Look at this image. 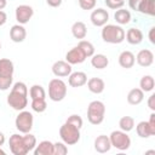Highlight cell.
I'll return each mask as SVG.
<instances>
[{
  "label": "cell",
  "instance_id": "1",
  "mask_svg": "<svg viewBox=\"0 0 155 155\" xmlns=\"http://www.w3.org/2000/svg\"><path fill=\"white\" fill-rule=\"evenodd\" d=\"M102 39L108 44H120L125 40V30L120 25L105 24L102 29Z\"/></svg>",
  "mask_w": 155,
  "mask_h": 155
},
{
  "label": "cell",
  "instance_id": "2",
  "mask_svg": "<svg viewBox=\"0 0 155 155\" xmlns=\"http://www.w3.org/2000/svg\"><path fill=\"white\" fill-rule=\"evenodd\" d=\"M105 105L101 101H92L87 107V120L92 125H99L104 120Z\"/></svg>",
  "mask_w": 155,
  "mask_h": 155
},
{
  "label": "cell",
  "instance_id": "3",
  "mask_svg": "<svg viewBox=\"0 0 155 155\" xmlns=\"http://www.w3.org/2000/svg\"><path fill=\"white\" fill-rule=\"evenodd\" d=\"M59 136L67 145H74L80 140V128L65 121L59 128Z\"/></svg>",
  "mask_w": 155,
  "mask_h": 155
},
{
  "label": "cell",
  "instance_id": "4",
  "mask_svg": "<svg viewBox=\"0 0 155 155\" xmlns=\"http://www.w3.org/2000/svg\"><path fill=\"white\" fill-rule=\"evenodd\" d=\"M67 96V85L61 79H52L48 82V97L53 102H61Z\"/></svg>",
  "mask_w": 155,
  "mask_h": 155
},
{
  "label": "cell",
  "instance_id": "5",
  "mask_svg": "<svg viewBox=\"0 0 155 155\" xmlns=\"http://www.w3.org/2000/svg\"><path fill=\"white\" fill-rule=\"evenodd\" d=\"M111 147L119 149V150H127L131 145V138L128 137L127 132L125 131H113L109 136Z\"/></svg>",
  "mask_w": 155,
  "mask_h": 155
},
{
  "label": "cell",
  "instance_id": "6",
  "mask_svg": "<svg viewBox=\"0 0 155 155\" xmlns=\"http://www.w3.org/2000/svg\"><path fill=\"white\" fill-rule=\"evenodd\" d=\"M33 122H34V119H33L31 113L25 111V110H21V113L17 115L15 120L16 128L22 133L30 132V130L33 128Z\"/></svg>",
  "mask_w": 155,
  "mask_h": 155
},
{
  "label": "cell",
  "instance_id": "7",
  "mask_svg": "<svg viewBox=\"0 0 155 155\" xmlns=\"http://www.w3.org/2000/svg\"><path fill=\"white\" fill-rule=\"evenodd\" d=\"M28 96L27 94H23V93H19V92H16L13 90H11L10 94L7 96V104L15 109V110H24V108L28 105Z\"/></svg>",
  "mask_w": 155,
  "mask_h": 155
},
{
  "label": "cell",
  "instance_id": "8",
  "mask_svg": "<svg viewBox=\"0 0 155 155\" xmlns=\"http://www.w3.org/2000/svg\"><path fill=\"white\" fill-rule=\"evenodd\" d=\"M8 145H10V150L12 154L15 155H25L27 153H29L23 143V138L22 136L15 133L10 137L8 139Z\"/></svg>",
  "mask_w": 155,
  "mask_h": 155
},
{
  "label": "cell",
  "instance_id": "9",
  "mask_svg": "<svg viewBox=\"0 0 155 155\" xmlns=\"http://www.w3.org/2000/svg\"><path fill=\"white\" fill-rule=\"evenodd\" d=\"M34 10L29 5H19L16 8V19L19 24H25L29 22V19L33 17Z\"/></svg>",
  "mask_w": 155,
  "mask_h": 155
},
{
  "label": "cell",
  "instance_id": "10",
  "mask_svg": "<svg viewBox=\"0 0 155 155\" xmlns=\"http://www.w3.org/2000/svg\"><path fill=\"white\" fill-rule=\"evenodd\" d=\"M91 22L94 27H103L109 21V13L104 8H97L93 10L91 13Z\"/></svg>",
  "mask_w": 155,
  "mask_h": 155
},
{
  "label": "cell",
  "instance_id": "11",
  "mask_svg": "<svg viewBox=\"0 0 155 155\" xmlns=\"http://www.w3.org/2000/svg\"><path fill=\"white\" fill-rule=\"evenodd\" d=\"M52 73L58 78L69 76L71 73V64H69L67 61H57L52 65Z\"/></svg>",
  "mask_w": 155,
  "mask_h": 155
},
{
  "label": "cell",
  "instance_id": "12",
  "mask_svg": "<svg viewBox=\"0 0 155 155\" xmlns=\"http://www.w3.org/2000/svg\"><path fill=\"white\" fill-rule=\"evenodd\" d=\"M86 59V56L84 54V52L76 46L73 47L71 50H69L65 54V61L69 64H80Z\"/></svg>",
  "mask_w": 155,
  "mask_h": 155
},
{
  "label": "cell",
  "instance_id": "13",
  "mask_svg": "<svg viewBox=\"0 0 155 155\" xmlns=\"http://www.w3.org/2000/svg\"><path fill=\"white\" fill-rule=\"evenodd\" d=\"M110 148H111V144H110V139L108 136L101 134L94 139V150L97 153H101V154L108 153Z\"/></svg>",
  "mask_w": 155,
  "mask_h": 155
},
{
  "label": "cell",
  "instance_id": "14",
  "mask_svg": "<svg viewBox=\"0 0 155 155\" xmlns=\"http://www.w3.org/2000/svg\"><path fill=\"white\" fill-rule=\"evenodd\" d=\"M27 36V30L22 24H15L10 29V38L13 42H22Z\"/></svg>",
  "mask_w": 155,
  "mask_h": 155
},
{
  "label": "cell",
  "instance_id": "15",
  "mask_svg": "<svg viewBox=\"0 0 155 155\" xmlns=\"http://www.w3.org/2000/svg\"><path fill=\"white\" fill-rule=\"evenodd\" d=\"M136 61L137 63L140 65V67H149L153 64L154 62V54L150 50H140L138 53H137V57H136Z\"/></svg>",
  "mask_w": 155,
  "mask_h": 155
},
{
  "label": "cell",
  "instance_id": "16",
  "mask_svg": "<svg viewBox=\"0 0 155 155\" xmlns=\"http://www.w3.org/2000/svg\"><path fill=\"white\" fill-rule=\"evenodd\" d=\"M87 82V75L84 71H75V73H70L69 79H68V84L71 87H81Z\"/></svg>",
  "mask_w": 155,
  "mask_h": 155
},
{
  "label": "cell",
  "instance_id": "17",
  "mask_svg": "<svg viewBox=\"0 0 155 155\" xmlns=\"http://www.w3.org/2000/svg\"><path fill=\"white\" fill-rule=\"evenodd\" d=\"M136 62V57L131 51H122L119 56V64L125 68V69H130L134 65Z\"/></svg>",
  "mask_w": 155,
  "mask_h": 155
},
{
  "label": "cell",
  "instance_id": "18",
  "mask_svg": "<svg viewBox=\"0 0 155 155\" xmlns=\"http://www.w3.org/2000/svg\"><path fill=\"white\" fill-rule=\"evenodd\" d=\"M13 63L12 61L7 58H1L0 59V76L1 78H13Z\"/></svg>",
  "mask_w": 155,
  "mask_h": 155
},
{
  "label": "cell",
  "instance_id": "19",
  "mask_svg": "<svg viewBox=\"0 0 155 155\" xmlns=\"http://www.w3.org/2000/svg\"><path fill=\"white\" fill-rule=\"evenodd\" d=\"M86 84H87L88 90L92 93H96V94L102 93L104 91V87H105V84L101 78H91V79L87 80Z\"/></svg>",
  "mask_w": 155,
  "mask_h": 155
},
{
  "label": "cell",
  "instance_id": "20",
  "mask_svg": "<svg viewBox=\"0 0 155 155\" xmlns=\"http://www.w3.org/2000/svg\"><path fill=\"white\" fill-rule=\"evenodd\" d=\"M34 155H53V143L42 140L34 148Z\"/></svg>",
  "mask_w": 155,
  "mask_h": 155
},
{
  "label": "cell",
  "instance_id": "21",
  "mask_svg": "<svg viewBox=\"0 0 155 155\" xmlns=\"http://www.w3.org/2000/svg\"><path fill=\"white\" fill-rule=\"evenodd\" d=\"M125 36L131 45H138L143 41V33L138 28H130L125 34Z\"/></svg>",
  "mask_w": 155,
  "mask_h": 155
},
{
  "label": "cell",
  "instance_id": "22",
  "mask_svg": "<svg viewBox=\"0 0 155 155\" xmlns=\"http://www.w3.org/2000/svg\"><path fill=\"white\" fill-rule=\"evenodd\" d=\"M144 99V92L140 88H132L127 94V102L131 105H138Z\"/></svg>",
  "mask_w": 155,
  "mask_h": 155
},
{
  "label": "cell",
  "instance_id": "23",
  "mask_svg": "<svg viewBox=\"0 0 155 155\" xmlns=\"http://www.w3.org/2000/svg\"><path fill=\"white\" fill-rule=\"evenodd\" d=\"M71 34L75 39H85L86 34H87V28L85 25L84 22H75L73 25H71Z\"/></svg>",
  "mask_w": 155,
  "mask_h": 155
},
{
  "label": "cell",
  "instance_id": "24",
  "mask_svg": "<svg viewBox=\"0 0 155 155\" xmlns=\"http://www.w3.org/2000/svg\"><path fill=\"white\" fill-rule=\"evenodd\" d=\"M91 64L96 69H104V68L108 67L109 59H108V57L105 54H102V53L93 54L92 58H91Z\"/></svg>",
  "mask_w": 155,
  "mask_h": 155
},
{
  "label": "cell",
  "instance_id": "25",
  "mask_svg": "<svg viewBox=\"0 0 155 155\" xmlns=\"http://www.w3.org/2000/svg\"><path fill=\"white\" fill-rule=\"evenodd\" d=\"M114 18L115 21L119 23V24H127L130 23L131 21V13L128 10H125V8H117L115 15H114Z\"/></svg>",
  "mask_w": 155,
  "mask_h": 155
},
{
  "label": "cell",
  "instance_id": "26",
  "mask_svg": "<svg viewBox=\"0 0 155 155\" xmlns=\"http://www.w3.org/2000/svg\"><path fill=\"white\" fill-rule=\"evenodd\" d=\"M154 86H155V81H154V78L151 75H144L140 81H139V87L143 92H150L154 90Z\"/></svg>",
  "mask_w": 155,
  "mask_h": 155
},
{
  "label": "cell",
  "instance_id": "27",
  "mask_svg": "<svg viewBox=\"0 0 155 155\" xmlns=\"http://www.w3.org/2000/svg\"><path fill=\"white\" fill-rule=\"evenodd\" d=\"M136 132L140 138H149L150 136H153L150 127L148 125V121H140L138 122V125L136 126Z\"/></svg>",
  "mask_w": 155,
  "mask_h": 155
},
{
  "label": "cell",
  "instance_id": "28",
  "mask_svg": "<svg viewBox=\"0 0 155 155\" xmlns=\"http://www.w3.org/2000/svg\"><path fill=\"white\" fill-rule=\"evenodd\" d=\"M78 47L84 52L86 58L87 57H92L94 54V46L87 40H80V42L78 44Z\"/></svg>",
  "mask_w": 155,
  "mask_h": 155
},
{
  "label": "cell",
  "instance_id": "29",
  "mask_svg": "<svg viewBox=\"0 0 155 155\" xmlns=\"http://www.w3.org/2000/svg\"><path fill=\"white\" fill-rule=\"evenodd\" d=\"M119 126H120V130H121V131L130 132V131H132L133 127H134V120H133V117H131V116H122V117L119 120Z\"/></svg>",
  "mask_w": 155,
  "mask_h": 155
},
{
  "label": "cell",
  "instance_id": "30",
  "mask_svg": "<svg viewBox=\"0 0 155 155\" xmlns=\"http://www.w3.org/2000/svg\"><path fill=\"white\" fill-rule=\"evenodd\" d=\"M139 12L154 16L155 15V0H144L139 7Z\"/></svg>",
  "mask_w": 155,
  "mask_h": 155
},
{
  "label": "cell",
  "instance_id": "31",
  "mask_svg": "<svg viewBox=\"0 0 155 155\" xmlns=\"http://www.w3.org/2000/svg\"><path fill=\"white\" fill-rule=\"evenodd\" d=\"M29 96L31 99H38V98H45L46 92L41 85H33L29 90Z\"/></svg>",
  "mask_w": 155,
  "mask_h": 155
},
{
  "label": "cell",
  "instance_id": "32",
  "mask_svg": "<svg viewBox=\"0 0 155 155\" xmlns=\"http://www.w3.org/2000/svg\"><path fill=\"white\" fill-rule=\"evenodd\" d=\"M22 138H23V143H24L27 150L28 151L34 150V148L36 147V138H35V136L28 132V133H24V136H22Z\"/></svg>",
  "mask_w": 155,
  "mask_h": 155
},
{
  "label": "cell",
  "instance_id": "33",
  "mask_svg": "<svg viewBox=\"0 0 155 155\" xmlns=\"http://www.w3.org/2000/svg\"><path fill=\"white\" fill-rule=\"evenodd\" d=\"M47 108V103L45 98H38V99H31V109L36 113H44Z\"/></svg>",
  "mask_w": 155,
  "mask_h": 155
},
{
  "label": "cell",
  "instance_id": "34",
  "mask_svg": "<svg viewBox=\"0 0 155 155\" xmlns=\"http://www.w3.org/2000/svg\"><path fill=\"white\" fill-rule=\"evenodd\" d=\"M67 153H68V148L64 142L53 143V155H65Z\"/></svg>",
  "mask_w": 155,
  "mask_h": 155
},
{
  "label": "cell",
  "instance_id": "35",
  "mask_svg": "<svg viewBox=\"0 0 155 155\" xmlns=\"http://www.w3.org/2000/svg\"><path fill=\"white\" fill-rule=\"evenodd\" d=\"M67 122H69V124L76 126L78 128H81V127H82V119H81L80 115H76V114L70 115V116L67 119Z\"/></svg>",
  "mask_w": 155,
  "mask_h": 155
},
{
  "label": "cell",
  "instance_id": "36",
  "mask_svg": "<svg viewBox=\"0 0 155 155\" xmlns=\"http://www.w3.org/2000/svg\"><path fill=\"white\" fill-rule=\"evenodd\" d=\"M105 4L109 8L117 10V8H121L124 6L125 0H105Z\"/></svg>",
  "mask_w": 155,
  "mask_h": 155
},
{
  "label": "cell",
  "instance_id": "37",
  "mask_svg": "<svg viewBox=\"0 0 155 155\" xmlns=\"http://www.w3.org/2000/svg\"><path fill=\"white\" fill-rule=\"evenodd\" d=\"M12 80H13V78H1L0 76V90L1 91L8 90L12 85Z\"/></svg>",
  "mask_w": 155,
  "mask_h": 155
},
{
  "label": "cell",
  "instance_id": "38",
  "mask_svg": "<svg viewBox=\"0 0 155 155\" xmlns=\"http://www.w3.org/2000/svg\"><path fill=\"white\" fill-rule=\"evenodd\" d=\"M79 5L82 10H92L96 6V0H79Z\"/></svg>",
  "mask_w": 155,
  "mask_h": 155
},
{
  "label": "cell",
  "instance_id": "39",
  "mask_svg": "<svg viewBox=\"0 0 155 155\" xmlns=\"http://www.w3.org/2000/svg\"><path fill=\"white\" fill-rule=\"evenodd\" d=\"M143 1L144 0H128V6L134 11H139V7Z\"/></svg>",
  "mask_w": 155,
  "mask_h": 155
},
{
  "label": "cell",
  "instance_id": "40",
  "mask_svg": "<svg viewBox=\"0 0 155 155\" xmlns=\"http://www.w3.org/2000/svg\"><path fill=\"white\" fill-rule=\"evenodd\" d=\"M148 125H149L150 131H151V133H153V136H154V134H155V114H154V113L150 115L149 121H148Z\"/></svg>",
  "mask_w": 155,
  "mask_h": 155
},
{
  "label": "cell",
  "instance_id": "41",
  "mask_svg": "<svg viewBox=\"0 0 155 155\" xmlns=\"http://www.w3.org/2000/svg\"><path fill=\"white\" fill-rule=\"evenodd\" d=\"M148 107L154 111L155 110V94H151L148 99Z\"/></svg>",
  "mask_w": 155,
  "mask_h": 155
},
{
  "label": "cell",
  "instance_id": "42",
  "mask_svg": "<svg viewBox=\"0 0 155 155\" xmlns=\"http://www.w3.org/2000/svg\"><path fill=\"white\" fill-rule=\"evenodd\" d=\"M46 2L51 7H58L62 5V0H46Z\"/></svg>",
  "mask_w": 155,
  "mask_h": 155
},
{
  "label": "cell",
  "instance_id": "43",
  "mask_svg": "<svg viewBox=\"0 0 155 155\" xmlns=\"http://www.w3.org/2000/svg\"><path fill=\"white\" fill-rule=\"evenodd\" d=\"M6 21H7L6 13H5L2 10H0V25H4V24L6 23Z\"/></svg>",
  "mask_w": 155,
  "mask_h": 155
},
{
  "label": "cell",
  "instance_id": "44",
  "mask_svg": "<svg viewBox=\"0 0 155 155\" xmlns=\"http://www.w3.org/2000/svg\"><path fill=\"white\" fill-rule=\"evenodd\" d=\"M154 31H155V27H151L149 30V40L151 44H155V36H154Z\"/></svg>",
  "mask_w": 155,
  "mask_h": 155
},
{
  "label": "cell",
  "instance_id": "45",
  "mask_svg": "<svg viewBox=\"0 0 155 155\" xmlns=\"http://www.w3.org/2000/svg\"><path fill=\"white\" fill-rule=\"evenodd\" d=\"M6 5H7L6 0H0V10H4L6 7Z\"/></svg>",
  "mask_w": 155,
  "mask_h": 155
},
{
  "label": "cell",
  "instance_id": "46",
  "mask_svg": "<svg viewBox=\"0 0 155 155\" xmlns=\"http://www.w3.org/2000/svg\"><path fill=\"white\" fill-rule=\"evenodd\" d=\"M5 143V134L2 132H0V147Z\"/></svg>",
  "mask_w": 155,
  "mask_h": 155
},
{
  "label": "cell",
  "instance_id": "47",
  "mask_svg": "<svg viewBox=\"0 0 155 155\" xmlns=\"http://www.w3.org/2000/svg\"><path fill=\"white\" fill-rule=\"evenodd\" d=\"M0 154H2V155H5V154H6V153H5V150H2V149H1V148H0Z\"/></svg>",
  "mask_w": 155,
  "mask_h": 155
},
{
  "label": "cell",
  "instance_id": "48",
  "mask_svg": "<svg viewBox=\"0 0 155 155\" xmlns=\"http://www.w3.org/2000/svg\"><path fill=\"white\" fill-rule=\"evenodd\" d=\"M0 48H1V44H0Z\"/></svg>",
  "mask_w": 155,
  "mask_h": 155
}]
</instances>
